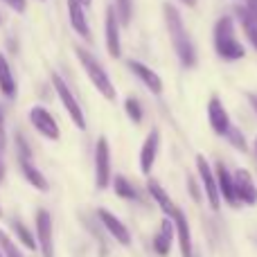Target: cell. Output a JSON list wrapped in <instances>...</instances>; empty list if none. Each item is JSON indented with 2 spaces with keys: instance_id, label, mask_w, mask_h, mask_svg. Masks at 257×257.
<instances>
[{
  "instance_id": "cell-29",
  "label": "cell",
  "mask_w": 257,
  "mask_h": 257,
  "mask_svg": "<svg viewBox=\"0 0 257 257\" xmlns=\"http://www.w3.org/2000/svg\"><path fill=\"white\" fill-rule=\"evenodd\" d=\"M16 142H18V149H21V160H30L32 151H30V145H27L23 133H16Z\"/></svg>"
},
{
  "instance_id": "cell-22",
  "label": "cell",
  "mask_w": 257,
  "mask_h": 257,
  "mask_svg": "<svg viewBox=\"0 0 257 257\" xmlns=\"http://www.w3.org/2000/svg\"><path fill=\"white\" fill-rule=\"evenodd\" d=\"M14 232H16V239L21 241L27 250H36V248H39V244L34 241V235H32L30 228H27L23 221H14Z\"/></svg>"
},
{
  "instance_id": "cell-10",
  "label": "cell",
  "mask_w": 257,
  "mask_h": 257,
  "mask_svg": "<svg viewBox=\"0 0 257 257\" xmlns=\"http://www.w3.org/2000/svg\"><path fill=\"white\" fill-rule=\"evenodd\" d=\"M104 32H106V50L113 59L122 54L120 43V21H117L115 7H106V23H104Z\"/></svg>"
},
{
  "instance_id": "cell-9",
  "label": "cell",
  "mask_w": 257,
  "mask_h": 257,
  "mask_svg": "<svg viewBox=\"0 0 257 257\" xmlns=\"http://www.w3.org/2000/svg\"><path fill=\"white\" fill-rule=\"evenodd\" d=\"M208 122L210 126H212V131L217 133V136H226L228 128H230V115H228L226 106L221 104V99L217 97V95H212L208 102Z\"/></svg>"
},
{
  "instance_id": "cell-21",
  "label": "cell",
  "mask_w": 257,
  "mask_h": 257,
  "mask_svg": "<svg viewBox=\"0 0 257 257\" xmlns=\"http://www.w3.org/2000/svg\"><path fill=\"white\" fill-rule=\"evenodd\" d=\"M235 12L239 14V21H241V27H244V32H246V39H248L250 45L257 50V21H253V18L248 16V12H246L244 7H237Z\"/></svg>"
},
{
  "instance_id": "cell-19",
  "label": "cell",
  "mask_w": 257,
  "mask_h": 257,
  "mask_svg": "<svg viewBox=\"0 0 257 257\" xmlns=\"http://www.w3.org/2000/svg\"><path fill=\"white\" fill-rule=\"evenodd\" d=\"M0 93L7 99L16 97V81H14L12 68H9V61L5 54H0Z\"/></svg>"
},
{
  "instance_id": "cell-23",
  "label": "cell",
  "mask_w": 257,
  "mask_h": 257,
  "mask_svg": "<svg viewBox=\"0 0 257 257\" xmlns=\"http://www.w3.org/2000/svg\"><path fill=\"white\" fill-rule=\"evenodd\" d=\"M113 190H115L117 196H122V199H126V201H136L138 199L136 187H133L124 176H115V178H113Z\"/></svg>"
},
{
  "instance_id": "cell-6",
  "label": "cell",
  "mask_w": 257,
  "mask_h": 257,
  "mask_svg": "<svg viewBox=\"0 0 257 257\" xmlns=\"http://www.w3.org/2000/svg\"><path fill=\"white\" fill-rule=\"evenodd\" d=\"M196 169H199V176H201V185H203L205 192V199H208L210 208L217 212L221 208V194H219V187H217V176H214L212 167L208 165L205 156H196Z\"/></svg>"
},
{
  "instance_id": "cell-12",
  "label": "cell",
  "mask_w": 257,
  "mask_h": 257,
  "mask_svg": "<svg viewBox=\"0 0 257 257\" xmlns=\"http://www.w3.org/2000/svg\"><path fill=\"white\" fill-rule=\"evenodd\" d=\"M232 181H235V192H237L239 203L255 205L257 203V187H255V181H253L248 169H237Z\"/></svg>"
},
{
  "instance_id": "cell-2",
  "label": "cell",
  "mask_w": 257,
  "mask_h": 257,
  "mask_svg": "<svg viewBox=\"0 0 257 257\" xmlns=\"http://www.w3.org/2000/svg\"><path fill=\"white\" fill-rule=\"evenodd\" d=\"M214 48H217L219 57L226 61H237V59L246 57L244 45L235 36V23L230 16H221L214 25Z\"/></svg>"
},
{
  "instance_id": "cell-8",
  "label": "cell",
  "mask_w": 257,
  "mask_h": 257,
  "mask_svg": "<svg viewBox=\"0 0 257 257\" xmlns=\"http://www.w3.org/2000/svg\"><path fill=\"white\" fill-rule=\"evenodd\" d=\"M30 122L34 124V128L48 140H59L61 138V131H59L57 120L52 117V113L43 106H34L30 111Z\"/></svg>"
},
{
  "instance_id": "cell-4",
  "label": "cell",
  "mask_w": 257,
  "mask_h": 257,
  "mask_svg": "<svg viewBox=\"0 0 257 257\" xmlns=\"http://www.w3.org/2000/svg\"><path fill=\"white\" fill-rule=\"evenodd\" d=\"M52 86L54 90H57L59 99H61L63 108L68 111V115H70V120L75 122V126L79 128V131H84L86 128V117H84V111H81L79 102H77V97L70 93V88H68V84L61 79L59 75H52Z\"/></svg>"
},
{
  "instance_id": "cell-36",
  "label": "cell",
  "mask_w": 257,
  "mask_h": 257,
  "mask_svg": "<svg viewBox=\"0 0 257 257\" xmlns=\"http://www.w3.org/2000/svg\"><path fill=\"white\" fill-rule=\"evenodd\" d=\"M3 178H5V163H3V158H0V183H3Z\"/></svg>"
},
{
  "instance_id": "cell-38",
  "label": "cell",
  "mask_w": 257,
  "mask_h": 257,
  "mask_svg": "<svg viewBox=\"0 0 257 257\" xmlns=\"http://www.w3.org/2000/svg\"><path fill=\"white\" fill-rule=\"evenodd\" d=\"M79 3H81V5H90V3H93V0H79Z\"/></svg>"
},
{
  "instance_id": "cell-27",
  "label": "cell",
  "mask_w": 257,
  "mask_h": 257,
  "mask_svg": "<svg viewBox=\"0 0 257 257\" xmlns=\"http://www.w3.org/2000/svg\"><path fill=\"white\" fill-rule=\"evenodd\" d=\"M226 138H228V140H230V145L235 147V149H239V151H246V149H248V145H246V138H244V133H241L237 126H230V128H228Z\"/></svg>"
},
{
  "instance_id": "cell-16",
  "label": "cell",
  "mask_w": 257,
  "mask_h": 257,
  "mask_svg": "<svg viewBox=\"0 0 257 257\" xmlns=\"http://www.w3.org/2000/svg\"><path fill=\"white\" fill-rule=\"evenodd\" d=\"M126 66H128V70H131L133 75H136L138 79H140L142 84H145L154 95L163 93V79H160V77L156 75V72L151 70L149 66H145V63H140V61H133V59L126 63Z\"/></svg>"
},
{
  "instance_id": "cell-14",
  "label": "cell",
  "mask_w": 257,
  "mask_h": 257,
  "mask_svg": "<svg viewBox=\"0 0 257 257\" xmlns=\"http://www.w3.org/2000/svg\"><path fill=\"white\" fill-rule=\"evenodd\" d=\"M174 228H176L178 235V246H181V255L183 257H192V232H190V223H187V217L181 208H174L172 217Z\"/></svg>"
},
{
  "instance_id": "cell-28",
  "label": "cell",
  "mask_w": 257,
  "mask_h": 257,
  "mask_svg": "<svg viewBox=\"0 0 257 257\" xmlns=\"http://www.w3.org/2000/svg\"><path fill=\"white\" fill-rule=\"evenodd\" d=\"M154 250L160 257H167L169 250H172V239H167L165 235H160V232H158V235L154 237Z\"/></svg>"
},
{
  "instance_id": "cell-11",
  "label": "cell",
  "mask_w": 257,
  "mask_h": 257,
  "mask_svg": "<svg viewBox=\"0 0 257 257\" xmlns=\"http://www.w3.org/2000/svg\"><path fill=\"white\" fill-rule=\"evenodd\" d=\"M97 217H99V221H102V226L111 232V237L117 241V244L131 246V232H128V228L115 217V214L108 212V210H104V208H99L97 210Z\"/></svg>"
},
{
  "instance_id": "cell-35",
  "label": "cell",
  "mask_w": 257,
  "mask_h": 257,
  "mask_svg": "<svg viewBox=\"0 0 257 257\" xmlns=\"http://www.w3.org/2000/svg\"><path fill=\"white\" fill-rule=\"evenodd\" d=\"M248 102L253 104V108L257 111V93H248Z\"/></svg>"
},
{
  "instance_id": "cell-31",
  "label": "cell",
  "mask_w": 257,
  "mask_h": 257,
  "mask_svg": "<svg viewBox=\"0 0 257 257\" xmlns=\"http://www.w3.org/2000/svg\"><path fill=\"white\" fill-rule=\"evenodd\" d=\"M7 147V131H5V113L0 108V151H5Z\"/></svg>"
},
{
  "instance_id": "cell-26",
  "label": "cell",
  "mask_w": 257,
  "mask_h": 257,
  "mask_svg": "<svg viewBox=\"0 0 257 257\" xmlns=\"http://www.w3.org/2000/svg\"><path fill=\"white\" fill-rule=\"evenodd\" d=\"M124 111H126V115L131 117L133 124H140V122H142V106H140V102H138L136 97H126Z\"/></svg>"
},
{
  "instance_id": "cell-24",
  "label": "cell",
  "mask_w": 257,
  "mask_h": 257,
  "mask_svg": "<svg viewBox=\"0 0 257 257\" xmlns=\"http://www.w3.org/2000/svg\"><path fill=\"white\" fill-rule=\"evenodd\" d=\"M0 250H3L5 257H23V253L18 250V246L14 244V239L5 230H0Z\"/></svg>"
},
{
  "instance_id": "cell-20",
  "label": "cell",
  "mask_w": 257,
  "mask_h": 257,
  "mask_svg": "<svg viewBox=\"0 0 257 257\" xmlns=\"http://www.w3.org/2000/svg\"><path fill=\"white\" fill-rule=\"evenodd\" d=\"M21 172H23V176H25V181L30 183L32 187H36L39 192H48L50 190L48 178H45L43 174H41V169H36L30 160H21Z\"/></svg>"
},
{
  "instance_id": "cell-13",
  "label": "cell",
  "mask_w": 257,
  "mask_h": 257,
  "mask_svg": "<svg viewBox=\"0 0 257 257\" xmlns=\"http://www.w3.org/2000/svg\"><path fill=\"white\" fill-rule=\"evenodd\" d=\"M158 147H160V131L158 128H151L147 140L142 142V149H140V172L145 174V176H149L151 169H154L156 156H158Z\"/></svg>"
},
{
  "instance_id": "cell-5",
  "label": "cell",
  "mask_w": 257,
  "mask_h": 257,
  "mask_svg": "<svg viewBox=\"0 0 257 257\" xmlns=\"http://www.w3.org/2000/svg\"><path fill=\"white\" fill-rule=\"evenodd\" d=\"M111 183V147L106 138H99L95 145V185L106 190Z\"/></svg>"
},
{
  "instance_id": "cell-18",
  "label": "cell",
  "mask_w": 257,
  "mask_h": 257,
  "mask_svg": "<svg viewBox=\"0 0 257 257\" xmlns=\"http://www.w3.org/2000/svg\"><path fill=\"white\" fill-rule=\"evenodd\" d=\"M147 192H149L151 199H154L156 203L160 205V210H163V212L167 214V217H172V212H174V208H176V205L172 203L169 194L163 190V185H160V183L156 181V178H149V181H147Z\"/></svg>"
},
{
  "instance_id": "cell-39",
  "label": "cell",
  "mask_w": 257,
  "mask_h": 257,
  "mask_svg": "<svg viewBox=\"0 0 257 257\" xmlns=\"http://www.w3.org/2000/svg\"><path fill=\"white\" fill-rule=\"evenodd\" d=\"M255 154H257V138H255Z\"/></svg>"
},
{
  "instance_id": "cell-41",
  "label": "cell",
  "mask_w": 257,
  "mask_h": 257,
  "mask_svg": "<svg viewBox=\"0 0 257 257\" xmlns=\"http://www.w3.org/2000/svg\"><path fill=\"white\" fill-rule=\"evenodd\" d=\"M0 217H3V210H0Z\"/></svg>"
},
{
  "instance_id": "cell-40",
  "label": "cell",
  "mask_w": 257,
  "mask_h": 257,
  "mask_svg": "<svg viewBox=\"0 0 257 257\" xmlns=\"http://www.w3.org/2000/svg\"><path fill=\"white\" fill-rule=\"evenodd\" d=\"M0 257H5V255H3V250H0Z\"/></svg>"
},
{
  "instance_id": "cell-1",
  "label": "cell",
  "mask_w": 257,
  "mask_h": 257,
  "mask_svg": "<svg viewBox=\"0 0 257 257\" xmlns=\"http://www.w3.org/2000/svg\"><path fill=\"white\" fill-rule=\"evenodd\" d=\"M163 12H165V23H167L169 39H172V45H174V50H176L178 59H181L183 68H194L196 66V50H194V43H192L190 34H187L185 25H183L181 12L169 3L163 7Z\"/></svg>"
},
{
  "instance_id": "cell-17",
  "label": "cell",
  "mask_w": 257,
  "mask_h": 257,
  "mask_svg": "<svg viewBox=\"0 0 257 257\" xmlns=\"http://www.w3.org/2000/svg\"><path fill=\"white\" fill-rule=\"evenodd\" d=\"M68 14H70V25L75 27V32L81 36V39L90 41V27L88 21H86L84 14V5L79 0H68Z\"/></svg>"
},
{
  "instance_id": "cell-37",
  "label": "cell",
  "mask_w": 257,
  "mask_h": 257,
  "mask_svg": "<svg viewBox=\"0 0 257 257\" xmlns=\"http://www.w3.org/2000/svg\"><path fill=\"white\" fill-rule=\"evenodd\" d=\"M181 3H183V5H187V7H194L196 0H181Z\"/></svg>"
},
{
  "instance_id": "cell-33",
  "label": "cell",
  "mask_w": 257,
  "mask_h": 257,
  "mask_svg": "<svg viewBox=\"0 0 257 257\" xmlns=\"http://www.w3.org/2000/svg\"><path fill=\"white\" fill-rule=\"evenodd\" d=\"M244 9L248 12V16L253 18V21H257V0H246Z\"/></svg>"
},
{
  "instance_id": "cell-15",
  "label": "cell",
  "mask_w": 257,
  "mask_h": 257,
  "mask_svg": "<svg viewBox=\"0 0 257 257\" xmlns=\"http://www.w3.org/2000/svg\"><path fill=\"white\" fill-rule=\"evenodd\" d=\"M214 176H217V187H219V194L223 196V201H226L228 205H232V208H239V199H237V192H235V181H232L230 172L226 169V165L219 163Z\"/></svg>"
},
{
  "instance_id": "cell-3",
  "label": "cell",
  "mask_w": 257,
  "mask_h": 257,
  "mask_svg": "<svg viewBox=\"0 0 257 257\" xmlns=\"http://www.w3.org/2000/svg\"><path fill=\"white\" fill-rule=\"evenodd\" d=\"M75 52H77V59H79V63L84 66L86 75H88V79L93 81L95 88H97L106 99H115V86H113V81L108 79V75L102 68V63H99L97 59L84 48H77Z\"/></svg>"
},
{
  "instance_id": "cell-30",
  "label": "cell",
  "mask_w": 257,
  "mask_h": 257,
  "mask_svg": "<svg viewBox=\"0 0 257 257\" xmlns=\"http://www.w3.org/2000/svg\"><path fill=\"white\" fill-rule=\"evenodd\" d=\"M174 230H176V228H174V221L169 217H165L163 221H160V235H165L167 239H174Z\"/></svg>"
},
{
  "instance_id": "cell-34",
  "label": "cell",
  "mask_w": 257,
  "mask_h": 257,
  "mask_svg": "<svg viewBox=\"0 0 257 257\" xmlns=\"http://www.w3.org/2000/svg\"><path fill=\"white\" fill-rule=\"evenodd\" d=\"M187 185H190V192H192V196H194V201H201V190L194 178H187Z\"/></svg>"
},
{
  "instance_id": "cell-7",
  "label": "cell",
  "mask_w": 257,
  "mask_h": 257,
  "mask_svg": "<svg viewBox=\"0 0 257 257\" xmlns=\"http://www.w3.org/2000/svg\"><path fill=\"white\" fill-rule=\"evenodd\" d=\"M36 244L43 257H54V235H52V214L48 210L36 212Z\"/></svg>"
},
{
  "instance_id": "cell-32",
  "label": "cell",
  "mask_w": 257,
  "mask_h": 257,
  "mask_svg": "<svg viewBox=\"0 0 257 257\" xmlns=\"http://www.w3.org/2000/svg\"><path fill=\"white\" fill-rule=\"evenodd\" d=\"M3 3H5V5H9L12 9H16L18 14H23V12L27 9V3H25V0H3Z\"/></svg>"
},
{
  "instance_id": "cell-25",
  "label": "cell",
  "mask_w": 257,
  "mask_h": 257,
  "mask_svg": "<svg viewBox=\"0 0 257 257\" xmlns=\"http://www.w3.org/2000/svg\"><path fill=\"white\" fill-rule=\"evenodd\" d=\"M115 12H117V21L122 25H128L133 16V5L131 0H115Z\"/></svg>"
}]
</instances>
